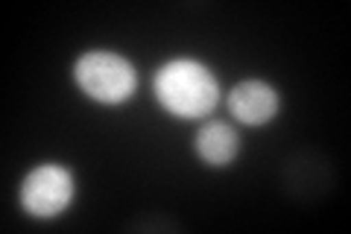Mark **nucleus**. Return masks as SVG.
<instances>
[{
  "label": "nucleus",
  "mask_w": 351,
  "mask_h": 234,
  "mask_svg": "<svg viewBox=\"0 0 351 234\" xmlns=\"http://www.w3.org/2000/svg\"><path fill=\"white\" fill-rule=\"evenodd\" d=\"M228 111L246 126H263L278 115V94L261 80L237 82L228 94Z\"/></svg>",
  "instance_id": "obj_4"
},
{
  "label": "nucleus",
  "mask_w": 351,
  "mask_h": 234,
  "mask_svg": "<svg viewBox=\"0 0 351 234\" xmlns=\"http://www.w3.org/2000/svg\"><path fill=\"white\" fill-rule=\"evenodd\" d=\"M73 199V176L62 164H41L21 185V205L32 217H59Z\"/></svg>",
  "instance_id": "obj_3"
},
{
  "label": "nucleus",
  "mask_w": 351,
  "mask_h": 234,
  "mask_svg": "<svg viewBox=\"0 0 351 234\" xmlns=\"http://www.w3.org/2000/svg\"><path fill=\"white\" fill-rule=\"evenodd\" d=\"M237 132L228 124H219V120H211L205 124L199 132H196V155L208 164V167H226L234 161L237 155Z\"/></svg>",
  "instance_id": "obj_5"
},
{
  "label": "nucleus",
  "mask_w": 351,
  "mask_h": 234,
  "mask_svg": "<svg viewBox=\"0 0 351 234\" xmlns=\"http://www.w3.org/2000/svg\"><path fill=\"white\" fill-rule=\"evenodd\" d=\"M156 97L158 103L176 117H205L219 103V85L205 65L193 59H176L161 65L156 73Z\"/></svg>",
  "instance_id": "obj_1"
},
{
  "label": "nucleus",
  "mask_w": 351,
  "mask_h": 234,
  "mask_svg": "<svg viewBox=\"0 0 351 234\" xmlns=\"http://www.w3.org/2000/svg\"><path fill=\"white\" fill-rule=\"evenodd\" d=\"M73 76H76V85L82 88V94L106 106L126 103L135 94V85H138L132 62L112 50H91L80 56L73 65Z\"/></svg>",
  "instance_id": "obj_2"
}]
</instances>
